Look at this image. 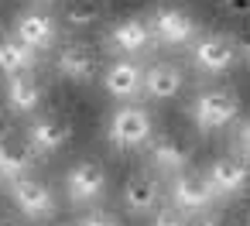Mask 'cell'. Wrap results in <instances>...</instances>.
Here are the masks:
<instances>
[{
  "instance_id": "cell-1",
  "label": "cell",
  "mask_w": 250,
  "mask_h": 226,
  "mask_svg": "<svg viewBox=\"0 0 250 226\" xmlns=\"http://www.w3.org/2000/svg\"><path fill=\"white\" fill-rule=\"evenodd\" d=\"M151 137H154V120H151L147 106H141V103H120L106 120V141L117 151L147 147Z\"/></svg>"
},
{
  "instance_id": "cell-2",
  "label": "cell",
  "mask_w": 250,
  "mask_h": 226,
  "mask_svg": "<svg viewBox=\"0 0 250 226\" xmlns=\"http://www.w3.org/2000/svg\"><path fill=\"white\" fill-rule=\"evenodd\" d=\"M7 195H11L14 209H18L21 216H28L31 223H45V219H52L55 209H59L52 185H48L42 175H35V171H28V175L7 182Z\"/></svg>"
},
{
  "instance_id": "cell-3",
  "label": "cell",
  "mask_w": 250,
  "mask_h": 226,
  "mask_svg": "<svg viewBox=\"0 0 250 226\" xmlns=\"http://www.w3.org/2000/svg\"><path fill=\"white\" fill-rule=\"evenodd\" d=\"M240 117V96L236 89L229 86H209V89H199L195 100H192V120L199 130H219L226 123H233Z\"/></svg>"
},
{
  "instance_id": "cell-4",
  "label": "cell",
  "mask_w": 250,
  "mask_h": 226,
  "mask_svg": "<svg viewBox=\"0 0 250 226\" xmlns=\"http://www.w3.org/2000/svg\"><path fill=\"white\" fill-rule=\"evenodd\" d=\"M240 59V41L233 35L223 31H209V35H195L192 41V65L206 76H223L236 65Z\"/></svg>"
},
{
  "instance_id": "cell-5",
  "label": "cell",
  "mask_w": 250,
  "mask_h": 226,
  "mask_svg": "<svg viewBox=\"0 0 250 226\" xmlns=\"http://www.w3.org/2000/svg\"><path fill=\"white\" fill-rule=\"evenodd\" d=\"M65 199L72 205H96L106 192V168L96 161V158H79L69 164L65 171Z\"/></svg>"
},
{
  "instance_id": "cell-6",
  "label": "cell",
  "mask_w": 250,
  "mask_h": 226,
  "mask_svg": "<svg viewBox=\"0 0 250 226\" xmlns=\"http://www.w3.org/2000/svg\"><path fill=\"white\" fill-rule=\"evenodd\" d=\"M168 202L178 205V209H185V212L192 216V212H206V209H212L219 199H216V192H212L206 171H192V168H185V171H175V175L168 178Z\"/></svg>"
},
{
  "instance_id": "cell-7",
  "label": "cell",
  "mask_w": 250,
  "mask_h": 226,
  "mask_svg": "<svg viewBox=\"0 0 250 226\" xmlns=\"http://www.w3.org/2000/svg\"><path fill=\"white\" fill-rule=\"evenodd\" d=\"M151 38L154 41H161V45H171V48H178V45H192L195 41V18L185 11V7H178V4H165V7H158L154 14H151Z\"/></svg>"
},
{
  "instance_id": "cell-8",
  "label": "cell",
  "mask_w": 250,
  "mask_h": 226,
  "mask_svg": "<svg viewBox=\"0 0 250 226\" xmlns=\"http://www.w3.org/2000/svg\"><path fill=\"white\" fill-rule=\"evenodd\" d=\"M21 45H28L31 52H48L55 41H59V21L48 14V11H42V7H28V11H21L18 18H14V31H11Z\"/></svg>"
},
{
  "instance_id": "cell-9",
  "label": "cell",
  "mask_w": 250,
  "mask_h": 226,
  "mask_svg": "<svg viewBox=\"0 0 250 226\" xmlns=\"http://www.w3.org/2000/svg\"><path fill=\"white\" fill-rule=\"evenodd\" d=\"M72 141V123L59 113H38L28 123V144L35 154H55Z\"/></svg>"
},
{
  "instance_id": "cell-10",
  "label": "cell",
  "mask_w": 250,
  "mask_h": 226,
  "mask_svg": "<svg viewBox=\"0 0 250 226\" xmlns=\"http://www.w3.org/2000/svg\"><path fill=\"white\" fill-rule=\"evenodd\" d=\"M106 41H110V48L120 52L124 59H134V55H141L144 48H151L154 38H151V24H147V18H141V14H127V18H120V21L110 24Z\"/></svg>"
},
{
  "instance_id": "cell-11",
  "label": "cell",
  "mask_w": 250,
  "mask_h": 226,
  "mask_svg": "<svg viewBox=\"0 0 250 226\" xmlns=\"http://www.w3.org/2000/svg\"><path fill=\"white\" fill-rule=\"evenodd\" d=\"M103 86L110 96L130 103L134 96H141V86H144V65L137 59H124L117 55L106 69H103Z\"/></svg>"
},
{
  "instance_id": "cell-12",
  "label": "cell",
  "mask_w": 250,
  "mask_h": 226,
  "mask_svg": "<svg viewBox=\"0 0 250 226\" xmlns=\"http://www.w3.org/2000/svg\"><path fill=\"white\" fill-rule=\"evenodd\" d=\"M147 161L154 164V171L161 175H175V171H185L188 161H192V151L185 141H178L175 134H154L147 141Z\"/></svg>"
},
{
  "instance_id": "cell-13",
  "label": "cell",
  "mask_w": 250,
  "mask_h": 226,
  "mask_svg": "<svg viewBox=\"0 0 250 226\" xmlns=\"http://www.w3.org/2000/svg\"><path fill=\"white\" fill-rule=\"evenodd\" d=\"M182 86H185V72H182L178 62L161 59V62L144 65V86H141V93L147 100H171V96L182 93Z\"/></svg>"
},
{
  "instance_id": "cell-14",
  "label": "cell",
  "mask_w": 250,
  "mask_h": 226,
  "mask_svg": "<svg viewBox=\"0 0 250 226\" xmlns=\"http://www.w3.org/2000/svg\"><path fill=\"white\" fill-rule=\"evenodd\" d=\"M206 178H209L216 199H229V195L243 192V185H247V158L243 154H223L209 164Z\"/></svg>"
},
{
  "instance_id": "cell-15",
  "label": "cell",
  "mask_w": 250,
  "mask_h": 226,
  "mask_svg": "<svg viewBox=\"0 0 250 226\" xmlns=\"http://www.w3.org/2000/svg\"><path fill=\"white\" fill-rule=\"evenodd\" d=\"M55 69L72 82H89L96 76L100 62H96V52L89 48V41H65L55 55Z\"/></svg>"
},
{
  "instance_id": "cell-16",
  "label": "cell",
  "mask_w": 250,
  "mask_h": 226,
  "mask_svg": "<svg viewBox=\"0 0 250 226\" xmlns=\"http://www.w3.org/2000/svg\"><path fill=\"white\" fill-rule=\"evenodd\" d=\"M124 205L127 212L134 216H144V212H154L161 205V185L151 171H134L127 182H124Z\"/></svg>"
},
{
  "instance_id": "cell-17",
  "label": "cell",
  "mask_w": 250,
  "mask_h": 226,
  "mask_svg": "<svg viewBox=\"0 0 250 226\" xmlns=\"http://www.w3.org/2000/svg\"><path fill=\"white\" fill-rule=\"evenodd\" d=\"M45 100V86L35 72L7 76V113H35Z\"/></svg>"
},
{
  "instance_id": "cell-18",
  "label": "cell",
  "mask_w": 250,
  "mask_h": 226,
  "mask_svg": "<svg viewBox=\"0 0 250 226\" xmlns=\"http://www.w3.org/2000/svg\"><path fill=\"white\" fill-rule=\"evenodd\" d=\"M35 151L28 141H18V137H7L4 144H0V185H7L21 175H28L35 168Z\"/></svg>"
},
{
  "instance_id": "cell-19",
  "label": "cell",
  "mask_w": 250,
  "mask_h": 226,
  "mask_svg": "<svg viewBox=\"0 0 250 226\" xmlns=\"http://www.w3.org/2000/svg\"><path fill=\"white\" fill-rule=\"evenodd\" d=\"M35 65H38V52L21 45L14 35H0V72L18 76V72H31Z\"/></svg>"
},
{
  "instance_id": "cell-20",
  "label": "cell",
  "mask_w": 250,
  "mask_h": 226,
  "mask_svg": "<svg viewBox=\"0 0 250 226\" xmlns=\"http://www.w3.org/2000/svg\"><path fill=\"white\" fill-rule=\"evenodd\" d=\"M100 18H103V7L96 0H69V7H65V24L69 28H89Z\"/></svg>"
},
{
  "instance_id": "cell-21",
  "label": "cell",
  "mask_w": 250,
  "mask_h": 226,
  "mask_svg": "<svg viewBox=\"0 0 250 226\" xmlns=\"http://www.w3.org/2000/svg\"><path fill=\"white\" fill-rule=\"evenodd\" d=\"M151 226H192V216L178 205H171L168 199H161V205L151 212Z\"/></svg>"
},
{
  "instance_id": "cell-22",
  "label": "cell",
  "mask_w": 250,
  "mask_h": 226,
  "mask_svg": "<svg viewBox=\"0 0 250 226\" xmlns=\"http://www.w3.org/2000/svg\"><path fill=\"white\" fill-rule=\"evenodd\" d=\"M76 226H124V223H120L113 212H106V209H86Z\"/></svg>"
},
{
  "instance_id": "cell-23",
  "label": "cell",
  "mask_w": 250,
  "mask_h": 226,
  "mask_svg": "<svg viewBox=\"0 0 250 226\" xmlns=\"http://www.w3.org/2000/svg\"><path fill=\"white\" fill-rule=\"evenodd\" d=\"M7 137H14V117L7 110H0V144H4Z\"/></svg>"
},
{
  "instance_id": "cell-24",
  "label": "cell",
  "mask_w": 250,
  "mask_h": 226,
  "mask_svg": "<svg viewBox=\"0 0 250 226\" xmlns=\"http://www.w3.org/2000/svg\"><path fill=\"white\" fill-rule=\"evenodd\" d=\"M199 226H233V223H229L223 212H206V216L199 219Z\"/></svg>"
},
{
  "instance_id": "cell-25",
  "label": "cell",
  "mask_w": 250,
  "mask_h": 226,
  "mask_svg": "<svg viewBox=\"0 0 250 226\" xmlns=\"http://www.w3.org/2000/svg\"><path fill=\"white\" fill-rule=\"evenodd\" d=\"M0 226H18V223L14 219H0Z\"/></svg>"
}]
</instances>
